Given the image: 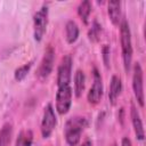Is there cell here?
Instances as JSON below:
<instances>
[{"instance_id":"2e32d148","label":"cell","mask_w":146,"mask_h":146,"mask_svg":"<svg viewBox=\"0 0 146 146\" xmlns=\"http://www.w3.org/2000/svg\"><path fill=\"white\" fill-rule=\"evenodd\" d=\"M91 13V5L88 0L86 1H82L79 7H78V14L79 16L81 17V19L83 21V23H88V18H89V15Z\"/></svg>"},{"instance_id":"ba28073f","label":"cell","mask_w":146,"mask_h":146,"mask_svg":"<svg viewBox=\"0 0 146 146\" xmlns=\"http://www.w3.org/2000/svg\"><path fill=\"white\" fill-rule=\"evenodd\" d=\"M54 58H55V51L51 46H48V48L46 49L44 55L41 59V63L39 65L38 72H36L39 78L44 79L51 73L52 67H54Z\"/></svg>"},{"instance_id":"8fae6325","label":"cell","mask_w":146,"mask_h":146,"mask_svg":"<svg viewBox=\"0 0 146 146\" xmlns=\"http://www.w3.org/2000/svg\"><path fill=\"white\" fill-rule=\"evenodd\" d=\"M108 16L114 25H119L121 21V2L110 1L108 2Z\"/></svg>"},{"instance_id":"7a4b0ae2","label":"cell","mask_w":146,"mask_h":146,"mask_svg":"<svg viewBox=\"0 0 146 146\" xmlns=\"http://www.w3.org/2000/svg\"><path fill=\"white\" fill-rule=\"evenodd\" d=\"M120 34H121V46H122V57L125 72L130 71L131 59H132V46H131V34L130 29L127 21H122L120 25Z\"/></svg>"},{"instance_id":"ffe728a7","label":"cell","mask_w":146,"mask_h":146,"mask_svg":"<svg viewBox=\"0 0 146 146\" xmlns=\"http://www.w3.org/2000/svg\"><path fill=\"white\" fill-rule=\"evenodd\" d=\"M103 56H104L105 65L108 67V63H110V60H108V56H110V48H108V46H107V44H105V46L103 47Z\"/></svg>"},{"instance_id":"30bf717a","label":"cell","mask_w":146,"mask_h":146,"mask_svg":"<svg viewBox=\"0 0 146 146\" xmlns=\"http://www.w3.org/2000/svg\"><path fill=\"white\" fill-rule=\"evenodd\" d=\"M130 114H131V121H132V125H133V130H135L136 137L139 140H143L144 137H145V132H144V128H143V122H141V119H140V115H139L137 108L133 105L131 106Z\"/></svg>"},{"instance_id":"44dd1931","label":"cell","mask_w":146,"mask_h":146,"mask_svg":"<svg viewBox=\"0 0 146 146\" xmlns=\"http://www.w3.org/2000/svg\"><path fill=\"white\" fill-rule=\"evenodd\" d=\"M121 146H132L131 140H130L128 137H124V138L122 139V141H121Z\"/></svg>"},{"instance_id":"3957f363","label":"cell","mask_w":146,"mask_h":146,"mask_svg":"<svg viewBox=\"0 0 146 146\" xmlns=\"http://www.w3.org/2000/svg\"><path fill=\"white\" fill-rule=\"evenodd\" d=\"M48 25V7L42 6L33 17V26H34V39L36 41H41Z\"/></svg>"},{"instance_id":"7402d4cb","label":"cell","mask_w":146,"mask_h":146,"mask_svg":"<svg viewBox=\"0 0 146 146\" xmlns=\"http://www.w3.org/2000/svg\"><path fill=\"white\" fill-rule=\"evenodd\" d=\"M81 146H92V144H91V141H89V140H87V141H84Z\"/></svg>"},{"instance_id":"9a60e30c","label":"cell","mask_w":146,"mask_h":146,"mask_svg":"<svg viewBox=\"0 0 146 146\" xmlns=\"http://www.w3.org/2000/svg\"><path fill=\"white\" fill-rule=\"evenodd\" d=\"M13 135V127L10 123H5L0 130V146H8Z\"/></svg>"},{"instance_id":"ac0fdd59","label":"cell","mask_w":146,"mask_h":146,"mask_svg":"<svg viewBox=\"0 0 146 146\" xmlns=\"http://www.w3.org/2000/svg\"><path fill=\"white\" fill-rule=\"evenodd\" d=\"M31 66H32V62H30V63H27V64H24L23 66H19V67L15 71V79H16L17 81H22V80L27 75V73H29V71H30V68H31Z\"/></svg>"},{"instance_id":"5bb4252c","label":"cell","mask_w":146,"mask_h":146,"mask_svg":"<svg viewBox=\"0 0 146 146\" xmlns=\"http://www.w3.org/2000/svg\"><path fill=\"white\" fill-rule=\"evenodd\" d=\"M84 73L81 70H78L75 75H74V92L76 97H80L83 89H84Z\"/></svg>"},{"instance_id":"d6986e66","label":"cell","mask_w":146,"mask_h":146,"mask_svg":"<svg viewBox=\"0 0 146 146\" xmlns=\"http://www.w3.org/2000/svg\"><path fill=\"white\" fill-rule=\"evenodd\" d=\"M100 27H102V26H100L97 22H94V25H92L91 30L89 31V39H90V40H92V41H97V40L99 39L100 31H102Z\"/></svg>"},{"instance_id":"7c38bea8","label":"cell","mask_w":146,"mask_h":146,"mask_svg":"<svg viewBox=\"0 0 146 146\" xmlns=\"http://www.w3.org/2000/svg\"><path fill=\"white\" fill-rule=\"evenodd\" d=\"M121 89H122L121 79L119 76H116V75H113L112 79H111L110 94H108V97H110V100H111L112 104H115V100L119 97V95L121 92Z\"/></svg>"},{"instance_id":"603a6c76","label":"cell","mask_w":146,"mask_h":146,"mask_svg":"<svg viewBox=\"0 0 146 146\" xmlns=\"http://www.w3.org/2000/svg\"><path fill=\"white\" fill-rule=\"evenodd\" d=\"M112 146H116V144H113V145H112Z\"/></svg>"},{"instance_id":"e0dca14e","label":"cell","mask_w":146,"mask_h":146,"mask_svg":"<svg viewBox=\"0 0 146 146\" xmlns=\"http://www.w3.org/2000/svg\"><path fill=\"white\" fill-rule=\"evenodd\" d=\"M33 140V135L30 130L27 131H21V133L17 137L16 145L15 146H31Z\"/></svg>"},{"instance_id":"6da1fadb","label":"cell","mask_w":146,"mask_h":146,"mask_svg":"<svg viewBox=\"0 0 146 146\" xmlns=\"http://www.w3.org/2000/svg\"><path fill=\"white\" fill-rule=\"evenodd\" d=\"M86 127H87V120L81 116L71 117L66 122L65 129H64V135H65V139L70 146H75L79 143L81 133Z\"/></svg>"},{"instance_id":"9c48e42d","label":"cell","mask_w":146,"mask_h":146,"mask_svg":"<svg viewBox=\"0 0 146 146\" xmlns=\"http://www.w3.org/2000/svg\"><path fill=\"white\" fill-rule=\"evenodd\" d=\"M103 97V82L97 70L94 71V83L88 92V102L90 104H98Z\"/></svg>"},{"instance_id":"277c9868","label":"cell","mask_w":146,"mask_h":146,"mask_svg":"<svg viewBox=\"0 0 146 146\" xmlns=\"http://www.w3.org/2000/svg\"><path fill=\"white\" fill-rule=\"evenodd\" d=\"M72 103V89L70 86L58 87L56 94V110L59 114H66Z\"/></svg>"},{"instance_id":"52a82bcc","label":"cell","mask_w":146,"mask_h":146,"mask_svg":"<svg viewBox=\"0 0 146 146\" xmlns=\"http://www.w3.org/2000/svg\"><path fill=\"white\" fill-rule=\"evenodd\" d=\"M56 125V115L54 112V108L50 104H48L44 107L43 111V117L41 122V133L43 138H48Z\"/></svg>"},{"instance_id":"5b68a950","label":"cell","mask_w":146,"mask_h":146,"mask_svg":"<svg viewBox=\"0 0 146 146\" xmlns=\"http://www.w3.org/2000/svg\"><path fill=\"white\" fill-rule=\"evenodd\" d=\"M71 72H72V57L70 55H66L62 58V62L58 66V73H57L58 87L70 86Z\"/></svg>"},{"instance_id":"8992f818","label":"cell","mask_w":146,"mask_h":146,"mask_svg":"<svg viewBox=\"0 0 146 146\" xmlns=\"http://www.w3.org/2000/svg\"><path fill=\"white\" fill-rule=\"evenodd\" d=\"M132 88L135 97L138 104L144 107V83H143V70L138 63L133 66V76H132Z\"/></svg>"},{"instance_id":"4fadbf2b","label":"cell","mask_w":146,"mask_h":146,"mask_svg":"<svg viewBox=\"0 0 146 146\" xmlns=\"http://www.w3.org/2000/svg\"><path fill=\"white\" fill-rule=\"evenodd\" d=\"M65 32H66V40L68 43H73L76 41L79 36V27L74 21H68L66 23Z\"/></svg>"}]
</instances>
